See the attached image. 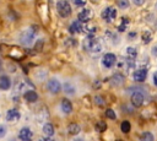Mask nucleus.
I'll return each mask as SVG.
<instances>
[{"mask_svg":"<svg viewBox=\"0 0 157 141\" xmlns=\"http://www.w3.org/2000/svg\"><path fill=\"white\" fill-rule=\"evenodd\" d=\"M82 27H83V26L81 25V21H80V20H77V21H74V22L71 23V26H70V28H69V29H70V32H71V33H80V32L83 29Z\"/></svg>","mask_w":157,"mask_h":141,"instance_id":"nucleus-14","label":"nucleus"},{"mask_svg":"<svg viewBox=\"0 0 157 141\" xmlns=\"http://www.w3.org/2000/svg\"><path fill=\"white\" fill-rule=\"evenodd\" d=\"M117 141H123V140H117Z\"/></svg>","mask_w":157,"mask_h":141,"instance_id":"nucleus-37","label":"nucleus"},{"mask_svg":"<svg viewBox=\"0 0 157 141\" xmlns=\"http://www.w3.org/2000/svg\"><path fill=\"white\" fill-rule=\"evenodd\" d=\"M153 83H155V85L157 86V72H156V74L153 75Z\"/></svg>","mask_w":157,"mask_h":141,"instance_id":"nucleus-33","label":"nucleus"},{"mask_svg":"<svg viewBox=\"0 0 157 141\" xmlns=\"http://www.w3.org/2000/svg\"><path fill=\"white\" fill-rule=\"evenodd\" d=\"M115 61H117V56H115L113 53H107V54H104V56L102 58V65H103L104 67H107V69L112 67V66L115 64Z\"/></svg>","mask_w":157,"mask_h":141,"instance_id":"nucleus-7","label":"nucleus"},{"mask_svg":"<svg viewBox=\"0 0 157 141\" xmlns=\"http://www.w3.org/2000/svg\"><path fill=\"white\" fill-rule=\"evenodd\" d=\"M39 141H53V139H52V136H47L44 139H40Z\"/></svg>","mask_w":157,"mask_h":141,"instance_id":"nucleus-32","label":"nucleus"},{"mask_svg":"<svg viewBox=\"0 0 157 141\" xmlns=\"http://www.w3.org/2000/svg\"><path fill=\"white\" fill-rule=\"evenodd\" d=\"M126 54H128V56H129L130 59H134V58L137 56V49H136L135 47H128Z\"/></svg>","mask_w":157,"mask_h":141,"instance_id":"nucleus-20","label":"nucleus"},{"mask_svg":"<svg viewBox=\"0 0 157 141\" xmlns=\"http://www.w3.org/2000/svg\"><path fill=\"white\" fill-rule=\"evenodd\" d=\"M56 11L60 17L66 18L71 15V6L66 0H59L56 4Z\"/></svg>","mask_w":157,"mask_h":141,"instance_id":"nucleus-2","label":"nucleus"},{"mask_svg":"<svg viewBox=\"0 0 157 141\" xmlns=\"http://www.w3.org/2000/svg\"><path fill=\"white\" fill-rule=\"evenodd\" d=\"M135 36H136V33H135V32H131V33H129V38H130V39H131V38H134Z\"/></svg>","mask_w":157,"mask_h":141,"instance_id":"nucleus-34","label":"nucleus"},{"mask_svg":"<svg viewBox=\"0 0 157 141\" xmlns=\"http://www.w3.org/2000/svg\"><path fill=\"white\" fill-rule=\"evenodd\" d=\"M102 17L107 22H112L117 17V10L114 7H112V6H108L102 11Z\"/></svg>","mask_w":157,"mask_h":141,"instance_id":"nucleus-5","label":"nucleus"},{"mask_svg":"<svg viewBox=\"0 0 157 141\" xmlns=\"http://www.w3.org/2000/svg\"><path fill=\"white\" fill-rule=\"evenodd\" d=\"M105 115H107L109 119H115V113H114L112 109H107V110H105Z\"/></svg>","mask_w":157,"mask_h":141,"instance_id":"nucleus-28","label":"nucleus"},{"mask_svg":"<svg viewBox=\"0 0 157 141\" xmlns=\"http://www.w3.org/2000/svg\"><path fill=\"white\" fill-rule=\"evenodd\" d=\"M141 39H142L144 43H148V42L152 39V34H151V32H150V31H145V32H142Z\"/></svg>","mask_w":157,"mask_h":141,"instance_id":"nucleus-21","label":"nucleus"},{"mask_svg":"<svg viewBox=\"0 0 157 141\" xmlns=\"http://www.w3.org/2000/svg\"><path fill=\"white\" fill-rule=\"evenodd\" d=\"M130 123L128 121V120H125V121H123L121 123V125H120V129H121V131L123 132H125V134H128L129 131H130Z\"/></svg>","mask_w":157,"mask_h":141,"instance_id":"nucleus-24","label":"nucleus"},{"mask_svg":"<svg viewBox=\"0 0 157 141\" xmlns=\"http://www.w3.org/2000/svg\"><path fill=\"white\" fill-rule=\"evenodd\" d=\"M85 47H86L87 50H90L92 53H98L102 49V45H101L99 40L97 38H94L93 36H91V34H88L87 38L85 39Z\"/></svg>","mask_w":157,"mask_h":141,"instance_id":"nucleus-1","label":"nucleus"},{"mask_svg":"<svg viewBox=\"0 0 157 141\" xmlns=\"http://www.w3.org/2000/svg\"><path fill=\"white\" fill-rule=\"evenodd\" d=\"M60 108H61V112H63L64 114H70V113L72 112V104H71V102H70L69 99H66V98H64V99L61 101Z\"/></svg>","mask_w":157,"mask_h":141,"instance_id":"nucleus-10","label":"nucleus"},{"mask_svg":"<svg viewBox=\"0 0 157 141\" xmlns=\"http://www.w3.org/2000/svg\"><path fill=\"white\" fill-rule=\"evenodd\" d=\"M117 5H118V7H120L121 10H126V9L129 7L130 2H129V0H117Z\"/></svg>","mask_w":157,"mask_h":141,"instance_id":"nucleus-22","label":"nucleus"},{"mask_svg":"<svg viewBox=\"0 0 157 141\" xmlns=\"http://www.w3.org/2000/svg\"><path fill=\"white\" fill-rule=\"evenodd\" d=\"M146 76H147V71H146L145 69H139V70H136V71L134 72V75H132L134 80H135L136 82H144V81L146 80Z\"/></svg>","mask_w":157,"mask_h":141,"instance_id":"nucleus-9","label":"nucleus"},{"mask_svg":"<svg viewBox=\"0 0 157 141\" xmlns=\"http://www.w3.org/2000/svg\"><path fill=\"white\" fill-rule=\"evenodd\" d=\"M18 137H20L21 141H32L33 134H32V131H31L28 128H23V129L20 130Z\"/></svg>","mask_w":157,"mask_h":141,"instance_id":"nucleus-8","label":"nucleus"},{"mask_svg":"<svg viewBox=\"0 0 157 141\" xmlns=\"http://www.w3.org/2000/svg\"><path fill=\"white\" fill-rule=\"evenodd\" d=\"M156 7H157V2H156Z\"/></svg>","mask_w":157,"mask_h":141,"instance_id":"nucleus-38","label":"nucleus"},{"mask_svg":"<svg viewBox=\"0 0 157 141\" xmlns=\"http://www.w3.org/2000/svg\"><path fill=\"white\" fill-rule=\"evenodd\" d=\"M63 88H64V92H65V94H69V96H74V94H75V92H76V90H75V86H74V85H71V83H69V82L64 83Z\"/></svg>","mask_w":157,"mask_h":141,"instance_id":"nucleus-18","label":"nucleus"},{"mask_svg":"<svg viewBox=\"0 0 157 141\" xmlns=\"http://www.w3.org/2000/svg\"><path fill=\"white\" fill-rule=\"evenodd\" d=\"M94 103H96L97 105H99V107L104 105V101H103V98H102L101 96H96V97H94Z\"/></svg>","mask_w":157,"mask_h":141,"instance_id":"nucleus-26","label":"nucleus"},{"mask_svg":"<svg viewBox=\"0 0 157 141\" xmlns=\"http://www.w3.org/2000/svg\"><path fill=\"white\" fill-rule=\"evenodd\" d=\"M155 137L151 132H144L141 136H140V141H153Z\"/></svg>","mask_w":157,"mask_h":141,"instance_id":"nucleus-23","label":"nucleus"},{"mask_svg":"<svg viewBox=\"0 0 157 141\" xmlns=\"http://www.w3.org/2000/svg\"><path fill=\"white\" fill-rule=\"evenodd\" d=\"M145 1H146V0H132V2H134L135 5H137V6H142V5L145 4Z\"/></svg>","mask_w":157,"mask_h":141,"instance_id":"nucleus-31","label":"nucleus"},{"mask_svg":"<svg viewBox=\"0 0 157 141\" xmlns=\"http://www.w3.org/2000/svg\"><path fill=\"white\" fill-rule=\"evenodd\" d=\"M80 131H81V128H80V125L76 124V123H71V124L69 125V128H67V132H69L70 135H77Z\"/></svg>","mask_w":157,"mask_h":141,"instance_id":"nucleus-17","label":"nucleus"},{"mask_svg":"<svg viewBox=\"0 0 157 141\" xmlns=\"http://www.w3.org/2000/svg\"><path fill=\"white\" fill-rule=\"evenodd\" d=\"M72 141H83V139L82 137H75Z\"/></svg>","mask_w":157,"mask_h":141,"instance_id":"nucleus-35","label":"nucleus"},{"mask_svg":"<svg viewBox=\"0 0 157 141\" xmlns=\"http://www.w3.org/2000/svg\"><path fill=\"white\" fill-rule=\"evenodd\" d=\"M145 101V94L142 90H134L131 94V103L134 107H141Z\"/></svg>","mask_w":157,"mask_h":141,"instance_id":"nucleus-4","label":"nucleus"},{"mask_svg":"<svg viewBox=\"0 0 157 141\" xmlns=\"http://www.w3.org/2000/svg\"><path fill=\"white\" fill-rule=\"evenodd\" d=\"M74 4L76 6H83L86 4V0H74Z\"/></svg>","mask_w":157,"mask_h":141,"instance_id":"nucleus-30","label":"nucleus"},{"mask_svg":"<svg viewBox=\"0 0 157 141\" xmlns=\"http://www.w3.org/2000/svg\"><path fill=\"white\" fill-rule=\"evenodd\" d=\"M43 132L45 136H53L54 135V128L50 123H47L43 125Z\"/></svg>","mask_w":157,"mask_h":141,"instance_id":"nucleus-19","label":"nucleus"},{"mask_svg":"<svg viewBox=\"0 0 157 141\" xmlns=\"http://www.w3.org/2000/svg\"><path fill=\"white\" fill-rule=\"evenodd\" d=\"M61 87H63L61 83H60L59 80H56V78H50V80L48 81V83H47L48 91L52 92V93H54V94L59 93V92L61 91Z\"/></svg>","mask_w":157,"mask_h":141,"instance_id":"nucleus-6","label":"nucleus"},{"mask_svg":"<svg viewBox=\"0 0 157 141\" xmlns=\"http://www.w3.org/2000/svg\"><path fill=\"white\" fill-rule=\"evenodd\" d=\"M25 99L27 101V102H29V103H32V102H36L37 99H38V94H37V92L36 91H27L26 93H25Z\"/></svg>","mask_w":157,"mask_h":141,"instance_id":"nucleus-16","label":"nucleus"},{"mask_svg":"<svg viewBox=\"0 0 157 141\" xmlns=\"http://www.w3.org/2000/svg\"><path fill=\"white\" fill-rule=\"evenodd\" d=\"M36 32H37L36 26L29 27L28 29H26V31L20 36V40H21V43H23V44H26V45H28L29 43H32V40H33L34 37H36Z\"/></svg>","mask_w":157,"mask_h":141,"instance_id":"nucleus-3","label":"nucleus"},{"mask_svg":"<svg viewBox=\"0 0 157 141\" xmlns=\"http://www.w3.org/2000/svg\"><path fill=\"white\" fill-rule=\"evenodd\" d=\"M6 132H7V129H6V126H5V125H2V124H0V139L5 137Z\"/></svg>","mask_w":157,"mask_h":141,"instance_id":"nucleus-27","label":"nucleus"},{"mask_svg":"<svg viewBox=\"0 0 157 141\" xmlns=\"http://www.w3.org/2000/svg\"><path fill=\"white\" fill-rule=\"evenodd\" d=\"M10 86H11L10 78H9L7 76H1V77H0V90L6 91V90L10 88Z\"/></svg>","mask_w":157,"mask_h":141,"instance_id":"nucleus-15","label":"nucleus"},{"mask_svg":"<svg viewBox=\"0 0 157 141\" xmlns=\"http://www.w3.org/2000/svg\"><path fill=\"white\" fill-rule=\"evenodd\" d=\"M91 16H92V11L91 10H88V9H85V10H82L80 13H78V20L81 21V22H86V21H88L90 18H91Z\"/></svg>","mask_w":157,"mask_h":141,"instance_id":"nucleus-13","label":"nucleus"},{"mask_svg":"<svg viewBox=\"0 0 157 141\" xmlns=\"http://www.w3.org/2000/svg\"><path fill=\"white\" fill-rule=\"evenodd\" d=\"M105 129H107V124H105L104 121H98V123L96 124V130H97V131L102 132V131H104Z\"/></svg>","mask_w":157,"mask_h":141,"instance_id":"nucleus-25","label":"nucleus"},{"mask_svg":"<svg viewBox=\"0 0 157 141\" xmlns=\"http://www.w3.org/2000/svg\"><path fill=\"white\" fill-rule=\"evenodd\" d=\"M129 23V21L126 20V18H124L123 20V22H121V25L119 26V31H125L126 29V25Z\"/></svg>","mask_w":157,"mask_h":141,"instance_id":"nucleus-29","label":"nucleus"},{"mask_svg":"<svg viewBox=\"0 0 157 141\" xmlns=\"http://www.w3.org/2000/svg\"><path fill=\"white\" fill-rule=\"evenodd\" d=\"M6 119H7L9 121H15V120L20 119V112H18L17 109H10V110H7V113H6Z\"/></svg>","mask_w":157,"mask_h":141,"instance_id":"nucleus-12","label":"nucleus"},{"mask_svg":"<svg viewBox=\"0 0 157 141\" xmlns=\"http://www.w3.org/2000/svg\"><path fill=\"white\" fill-rule=\"evenodd\" d=\"M124 82V76L121 74H114L110 78V85L112 86H120Z\"/></svg>","mask_w":157,"mask_h":141,"instance_id":"nucleus-11","label":"nucleus"},{"mask_svg":"<svg viewBox=\"0 0 157 141\" xmlns=\"http://www.w3.org/2000/svg\"><path fill=\"white\" fill-rule=\"evenodd\" d=\"M153 54L157 56V47H155V48H153Z\"/></svg>","mask_w":157,"mask_h":141,"instance_id":"nucleus-36","label":"nucleus"}]
</instances>
